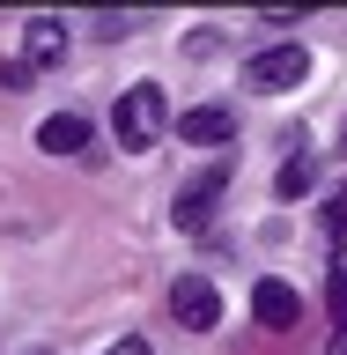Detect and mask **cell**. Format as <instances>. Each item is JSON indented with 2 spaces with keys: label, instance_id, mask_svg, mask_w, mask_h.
Wrapping results in <instances>:
<instances>
[{
  "label": "cell",
  "instance_id": "6da1fadb",
  "mask_svg": "<svg viewBox=\"0 0 347 355\" xmlns=\"http://www.w3.org/2000/svg\"><path fill=\"white\" fill-rule=\"evenodd\" d=\"M163 126H170V104H163V89H155V82H133L126 96H118V111H111L118 148H155Z\"/></svg>",
  "mask_w": 347,
  "mask_h": 355
},
{
  "label": "cell",
  "instance_id": "7a4b0ae2",
  "mask_svg": "<svg viewBox=\"0 0 347 355\" xmlns=\"http://www.w3.org/2000/svg\"><path fill=\"white\" fill-rule=\"evenodd\" d=\"M303 74H310V52H303V44H266L259 60L244 67V82L259 89V96H274V89H296Z\"/></svg>",
  "mask_w": 347,
  "mask_h": 355
},
{
  "label": "cell",
  "instance_id": "3957f363",
  "mask_svg": "<svg viewBox=\"0 0 347 355\" xmlns=\"http://www.w3.org/2000/svg\"><path fill=\"white\" fill-rule=\"evenodd\" d=\"M251 318H259L266 333H288L296 318H303V296H296V282H281V274H266V282L251 288Z\"/></svg>",
  "mask_w": 347,
  "mask_h": 355
},
{
  "label": "cell",
  "instance_id": "277c9868",
  "mask_svg": "<svg viewBox=\"0 0 347 355\" xmlns=\"http://www.w3.org/2000/svg\"><path fill=\"white\" fill-rule=\"evenodd\" d=\"M66 44H74V30H66L60 15H30V22H22V52H30V74H37V67H60V60H66Z\"/></svg>",
  "mask_w": 347,
  "mask_h": 355
},
{
  "label": "cell",
  "instance_id": "5b68a950",
  "mask_svg": "<svg viewBox=\"0 0 347 355\" xmlns=\"http://www.w3.org/2000/svg\"><path fill=\"white\" fill-rule=\"evenodd\" d=\"M237 133V111L229 104H199V111H177V141H193V148H222Z\"/></svg>",
  "mask_w": 347,
  "mask_h": 355
},
{
  "label": "cell",
  "instance_id": "8992f818",
  "mask_svg": "<svg viewBox=\"0 0 347 355\" xmlns=\"http://www.w3.org/2000/svg\"><path fill=\"white\" fill-rule=\"evenodd\" d=\"M222 185H229V171H199L185 193H177V230H207V215H215V200H222Z\"/></svg>",
  "mask_w": 347,
  "mask_h": 355
},
{
  "label": "cell",
  "instance_id": "52a82bcc",
  "mask_svg": "<svg viewBox=\"0 0 347 355\" xmlns=\"http://www.w3.org/2000/svg\"><path fill=\"white\" fill-rule=\"evenodd\" d=\"M170 318H177L185 333H207V326L222 318V296H215L207 282H177V288H170Z\"/></svg>",
  "mask_w": 347,
  "mask_h": 355
},
{
  "label": "cell",
  "instance_id": "ba28073f",
  "mask_svg": "<svg viewBox=\"0 0 347 355\" xmlns=\"http://www.w3.org/2000/svg\"><path fill=\"white\" fill-rule=\"evenodd\" d=\"M82 141H89V119H74V111H60V119H44V126H37V148L44 155H74Z\"/></svg>",
  "mask_w": 347,
  "mask_h": 355
},
{
  "label": "cell",
  "instance_id": "9c48e42d",
  "mask_svg": "<svg viewBox=\"0 0 347 355\" xmlns=\"http://www.w3.org/2000/svg\"><path fill=\"white\" fill-rule=\"evenodd\" d=\"M310 185H318V163H310V155H288L281 178H274V193H281V200H303Z\"/></svg>",
  "mask_w": 347,
  "mask_h": 355
},
{
  "label": "cell",
  "instance_id": "30bf717a",
  "mask_svg": "<svg viewBox=\"0 0 347 355\" xmlns=\"http://www.w3.org/2000/svg\"><path fill=\"white\" fill-rule=\"evenodd\" d=\"M326 237H347V185L326 200Z\"/></svg>",
  "mask_w": 347,
  "mask_h": 355
},
{
  "label": "cell",
  "instance_id": "8fae6325",
  "mask_svg": "<svg viewBox=\"0 0 347 355\" xmlns=\"http://www.w3.org/2000/svg\"><path fill=\"white\" fill-rule=\"evenodd\" d=\"M326 304H332V326L347 333V266H340V274H332V296H326Z\"/></svg>",
  "mask_w": 347,
  "mask_h": 355
},
{
  "label": "cell",
  "instance_id": "7c38bea8",
  "mask_svg": "<svg viewBox=\"0 0 347 355\" xmlns=\"http://www.w3.org/2000/svg\"><path fill=\"white\" fill-rule=\"evenodd\" d=\"M104 355H155V348H148V340H141V333H126V340H111Z\"/></svg>",
  "mask_w": 347,
  "mask_h": 355
},
{
  "label": "cell",
  "instance_id": "4fadbf2b",
  "mask_svg": "<svg viewBox=\"0 0 347 355\" xmlns=\"http://www.w3.org/2000/svg\"><path fill=\"white\" fill-rule=\"evenodd\" d=\"M332 355H347V333H340V340H332Z\"/></svg>",
  "mask_w": 347,
  "mask_h": 355
}]
</instances>
